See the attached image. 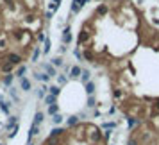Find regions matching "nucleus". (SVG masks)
<instances>
[{
  "label": "nucleus",
  "instance_id": "1",
  "mask_svg": "<svg viewBox=\"0 0 159 145\" xmlns=\"http://www.w3.org/2000/svg\"><path fill=\"white\" fill-rule=\"evenodd\" d=\"M22 61H23V56L18 54V52H9V54L4 57V63H11V65H15V67H20Z\"/></svg>",
  "mask_w": 159,
  "mask_h": 145
},
{
  "label": "nucleus",
  "instance_id": "2",
  "mask_svg": "<svg viewBox=\"0 0 159 145\" xmlns=\"http://www.w3.org/2000/svg\"><path fill=\"white\" fill-rule=\"evenodd\" d=\"M89 41V32L88 31H81V32H79V39H77V45H79V47H82V45L84 43H88Z\"/></svg>",
  "mask_w": 159,
  "mask_h": 145
},
{
  "label": "nucleus",
  "instance_id": "3",
  "mask_svg": "<svg viewBox=\"0 0 159 145\" xmlns=\"http://www.w3.org/2000/svg\"><path fill=\"white\" fill-rule=\"evenodd\" d=\"M41 68L45 70V74H48L50 77H56V75H59L57 72H56V67H52V65H48V63H43V65H41Z\"/></svg>",
  "mask_w": 159,
  "mask_h": 145
},
{
  "label": "nucleus",
  "instance_id": "4",
  "mask_svg": "<svg viewBox=\"0 0 159 145\" xmlns=\"http://www.w3.org/2000/svg\"><path fill=\"white\" fill-rule=\"evenodd\" d=\"M15 65H11V63H2V65H0V72H4V74L5 75H7V74H13V72H15Z\"/></svg>",
  "mask_w": 159,
  "mask_h": 145
},
{
  "label": "nucleus",
  "instance_id": "5",
  "mask_svg": "<svg viewBox=\"0 0 159 145\" xmlns=\"http://www.w3.org/2000/svg\"><path fill=\"white\" fill-rule=\"evenodd\" d=\"M68 43H72V29L66 27L63 31V45H68Z\"/></svg>",
  "mask_w": 159,
  "mask_h": 145
},
{
  "label": "nucleus",
  "instance_id": "6",
  "mask_svg": "<svg viewBox=\"0 0 159 145\" xmlns=\"http://www.w3.org/2000/svg\"><path fill=\"white\" fill-rule=\"evenodd\" d=\"M82 59H86V61H89V63H95V54L91 52L89 49H84L82 52Z\"/></svg>",
  "mask_w": 159,
  "mask_h": 145
},
{
  "label": "nucleus",
  "instance_id": "7",
  "mask_svg": "<svg viewBox=\"0 0 159 145\" xmlns=\"http://www.w3.org/2000/svg\"><path fill=\"white\" fill-rule=\"evenodd\" d=\"M20 88H22L23 91H30L32 90V84H30V81H29V79H20Z\"/></svg>",
  "mask_w": 159,
  "mask_h": 145
},
{
  "label": "nucleus",
  "instance_id": "8",
  "mask_svg": "<svg viewBox=\"0 0 159 145\" xmlns=\"http://www.w3.org/2000/svg\"><path fill=\"white\" fill-rule=\"evenodd\" d=\"M81 74H82V68H81V67H77V65H75V67H72V68H70V77H72V79H77V77H81Z\"/></svg>",
  "mask_w": 159,
  "mask_h": 145
},
{
  "label": "nucleus",
  "instance_id": "9",
  "mask_svg": "<svg viewBox=\"0 0 159 145\" xmlns=\"http://www.w3.org/2000/svg\"><path fill=\"white\" fill-rule=\"evenodd\" d=\"M64 134H66V131L61 129V127H56V129L50 131V136H52V138H63Z\"/></svg>",
  "mask_w": 159,
  "mask_h": 145
},
{
  "label": "nucleus",
  "instance_id": "10",
  "mask_svg": "<svg viewBox=\"0 0 159 145\" xmlns=\"http://www.w3.org/2000/svg\"><path fill=\"white\" fill-rule=\"evenodd\" d=\"M81 7H82V5H81V0H72V5H70V11H72V13H74V15H77V13H79V11H81Z\"/></svg>",
  "mask_w": 159,
  "mask_h": 145
},
{
  "label": "nucleus",
  "instance_id": "11",
  "mask_svg": "<svg viewBox=\"0 0 159 145\" xmlns=\"http://www.w3.org/2000/svg\"><path fill=\"white\" fill-rule=\"evenodd\" d=\"M34 79H38V81H41V82H48L50 81V75L48 74H43V72H36Z\"/></svg>",
  "mask_w": 159,
  "mask_h": 145
},
{
  "label": "nucleus",
  "instance_id": "12",
  "mask_svg": "<svg viewBox=\"0 0 159 145\" xmlns=\"http://www.w3.org/2000/svg\"><path fill=\"white\" fill-rule=\"evenodd\" d=\"M138 124H140V120H138L136 116H127V126H129V129H131V131L134 129V127L138 126Z\"/></svg>",
  "mask_w": 159,
  "mask_h": 145
},
{
  "label": "nucleus",
  "instance_id": "13",
  "mask_svg": "<svg viewBox=\"0 0 159 145\" xmlns=\"http://www.w3.org/2000/svg\"><path fill=\"white\" fill-rule=\"evenodd\" d=\"M84 90H86V93H88V95H93L95 93V82H86L84 84Z\"/></svg>",
  "mask_w": 159,
  "mask_h": 145
},
{
  "label": "nucleus",
  "instance_id": "14",
  "mask_svg": "<svg viewBox=\"0 0 159 145\" xmlns=\"http://www.w3.org/2000/svg\"><path fill=\"white\" fill-rule=\"evenodd\" d=\"M32 124H34V126H41V124H43V113H41V111H36L34 122H32Z\"/></svg>",
  "mask_w": 159,
  "mask_h": 145
},
{
  "label": "nucleus",
  "instance_id": "15",
  "mask_svg": "<svg viewBox=\"0 0 159 145\" xmlns=\"http://www.w3.org/2000/svg\"><path fill=\"white\" fill-rule=\"evenodd\" d=\"M113 97H115L116 100H122V98L125 97V93H123V90H120V88H115V90H113Z\"/></svg>",
  "mask_w": 159,
  "mask_h": 145
},
{
  "label": "nucleus",
  "instance_id": "16",
  "mask_svg": "<svg viewBox=\"0 0 159 145\" xmlns=\"http://www.w3.org/2000/svg\"><path fill=\"white\" fill-rule=\"evenodd\" d=\"M66 124H68V127H75L77 124H79V116L77 115H72L68 120H66Z\"/></svg>",
  "mask_w": 159,
  "mask_h": 145
},
{
  "label": "nucleus",
  "instance_id": "17",
  "mask_svg": "<svg viewBox=\"0 0 159 145\" xmlns=\"http://www.w3.org/2000/svg\"><path fill=\"white\" fill-rule=\"evenodd\" d=\"M50 65H52V67H64V65H63V57H52L50 59Z\"/></svg>",
  "mask_w": 159,
  "mask_h": 145
},
{
  "label": "nucleus",
  "instance_id": "18",
  "mask_svg": "<svg viewBox=\"0 0 159 145\" xmlns=\"http://www.w3.org/2000/svg\"><path fill=\"white\" fill-rule=\"evenodd\" d=\"M97 15L98 16H105V15H107V5L100 4V5H98V9H97Z\"/></svg>",
  "mask_w": 159,
  "mask_h": 145
},
{
  "label": "nucleus",
  "instance_id": "19",
  "mask_svg": "<svg viewBox=\"0 0 159 145\" xmlns=\"http://www.w3.org/2000/svg\"><path fill=\"white\" fill-rule=\"evenodd\" d=\"M13 79H15V74H7V75L2 79V82L5 84V86H11V84H13Z\"/></svg>",
  "mask_w": 159,
  "mask_h": 145
},
{
  "label": "nucleus",
  "instance_id": "20",
  "mask_svg": "<svg viewBox=\"0 0 159 145\" xmlns=\"http://www.w3.org/2000/svg\"><path fill=\"white\" fill-rule=\"evenodd\" d=\"M89 77H91V74H89V70H82V74H81V81L86 84V82H89Z\"/></svg>",
  "mask_w": 159,
  "mask_h": 145
},
{
  "label": "nucleus",
  "instance_id": "21",
  "mask_svg": "<svg viewBox=\"0 0 159 145\" xmlns=\"http://www.w3.org/2000/svg\"><path fill=\"white\" fill-rule=\"evenodd\" d=\"M39 56H41V49H39V47H34V50H32V61H38V59H39Z\"/></svg>",
  "mask_w": 159,
  "mask_h": 145
},
{
  "label": "nucleus",
  "instance_id": "22",
  "mask_svg": "<svg viewBox=\"0 0 159 145\" xmlns=\"http://www.w3.org/2000/svg\"><path fill=\"white\" fill-rule=\"evenodd\" d=\"M48 91H50V95H54V97H57L59 93H61V88H59V86H56V84H52V86L48 88Z\"/></svg>",
  "mask_w": 159,
  "mask_h": 145
},
{
  "label": "nucleus",
  "instance_id": "23",
  "mask_svg": "<svg viewBox=\"0 0 159 145\" xmlns=\"http://www.w3.org/2000/svg\"><path fill=\"white\" fill-rule=\"evenodd\" d=\"M57 113H59V106H57V104H50V106H48V115L54 116Z\"/></svg>",
  "mask_w": 159,
  "mask_h": 145
},
{
  "label": "nucleus",
  "instance_id": "24",
  "mask_svg": "<svg viewBox=\"0 0 159 145\" xmlns=\"http://www.w3.org/2000/svg\"><path fill=\"white\" fill-rule=\"evenodd\" d=\"M27 72V67H18V70H16V74H15V77H20V79H23V74Z\"/></svg>",
  "mask_w": 159,
  "mask_h": 145
},
{
  "label": "nucleus",
  "instance_id": "25",
  "mask_svg": "<svg viewBox=\"0 0 159 145\" xmlns=\"http://www.w3.org/2000/svg\"><path fill=\"white\" fill-rule=\"evenodd\" d=\"M59 5H61V0H52L48 7H50V11H52V13H54V11H57V9H59Z\"/></svg>",
  "mask_w": 159,
  "mask_h": 145
},
{
  "label": "nucleus",
  "instance_id": "26",
  "mask_svg": "<svg viewBox=\"0 0 159 145\" xmlns=\"http://www.w3.org/2000/svg\"><path fill=\"white\" fill-rule=\"evenodd\" d=\"M7 45H9L7 38H5V36H0V50H5V49H7Z\"/></svg>",
  "mask_w": 159,
  "mask_h": 145
},
{
  "label": "nucleus",
  "instance_id": "27",
  "mask_svg": "<svg viewBox=\"0 0 159 145\" xmlns=\"http://www.w3.org/2000/svg\"><path fill=\"white\" fill-rule=\"evenodd\" d=\"M16 124H18V116H11V118H9V122H7V129L11 131L13 127L16 126Z\"/></svg>",
  "mask_w": 159,
  "mask_h": 145
},
{
  "label": "nucleus",
  "instance_id": "28",
  "mask_svg": "<svg viewBox=\"0 0 159 145\" xmlns=\"http://www.w3.org/2000/svg\"><path fill=\"white\" fill-rule=\"evenodd\" d=\"M86 106L91 108V109L97 106V100H95V97H93V95H89V97H88V102H86Z\"/></svg>",
  "mask_w": 159,
  "mask_h": 145
},
{
  "label": "nucleus",
  "instance_id": "29",
  "mask_svg": "<svg viewBox=\"0 0 159 145\" xmlns=\"http://www.w3.org/2000/svg\"><path fill=\"white\" fill-rule=\"evenodd\" d=\"M47 90H48V86H45V84H43V86L39 88V91H38V97L39 98H45V97H47Z\"/></svg>",
  "mask_w": 159,
  "mask_h": 145
},
{
  "label": "nucleus",
  "instance_id": "30",
  "mask_svg": "<svg viewBox=\"0 0 159 145\" xmlns=\"http://www.w3.org/2000/svg\"><path fill=\"white\" fill-rule=\"evenodd\" d=\"M127 145H141V143H140V140H138V136H129Z\"/></svg>",
  "mask_w": 159,
  "mask_h": 145
},
{
  "label": "nucleus",
  "instance_id": "31",
  "mask_svg": "<svg viewBox=\"0 0 159 145\" xmlns=\"http://www.w3.org/2000/svg\"><path fill=\"white\" fill-rule=\"evenodd\" d=\"M102 127H104L105 131H111V129H115V127H116V122H105Z\"/></svg>",
  "mask_w": 159,
  "mask_h": 145
},
{
  "label": "nucleus",
  "instance_id": "32",
  "mask_svg": "<svg viewBox=\"0 0 159 145\" xmlns=\"http://www.w3.org/2000/svg\"><path fill=\"white\" fill-rule=\"evenodd\" d=\"M0 109H2L5 115H9V102H0Z\"/></svg>",
  "mask_w": 159,
  "mask_h": 145
},
{
  "label": "nucleus",
  "instance_id": "33",
  "mask_svg": "<svg viewBox=\"0 0 159 145\" xmlns=\"http://www.w3.org/2000/svg\"><path fill=\"white\" fill-rule=\"evenodd\" d=\"M66 81H68V77H66L64 74H59V75H57V82H59V84H66Z\"/></svg>",
  "mask_w": 159,
  "mask_h": 145
},
{
  "label": "nucleus",
  "instance_id": "34",
  "mask_svg": "<svg viewBox=\"0 0 159 145\" xmlns=\"http://www.w3.org/2000/svg\"><path fill=\"white\" fill-rule=\"evenodd\" d=\"M45 102H47L48 106H50V104H56V97L54 95H47V97H45Z\"/></svg>",
  "mask_w": 159,
  "mask_h": 145
},
{
  "label": "nucleus",
  "instance_id": "35",
  "mask_svg": "<svg viewBox=\"0 0 159 145\" xmlns=\"http://www.w3.org/2000/svg\"><path fill=\"white\" fill-rule=\"evenodd\" d=\"M50 52V39L47 38V41H45V47H43V54H48Z\"/></svg>",
  "mask_w": 159,
  "mask_h": 145
},
{
  "label": "nucleus",
  "instance_id": "36",
  "mask_svg": "<svg viewBox=\"0 0 159 145\" xmlns=\"http://www.w3.org/2000/svg\"><path fill=\"white\" fill-rule=\"evenodd\" d=\"M52 122H54V124H61V122H63V116L57 113V115H54V116H52Z\"/></svg>",
  "mask_w": 159,
  "mask_h": 145
},
{
  "label": "nucleus",
  "instance_id": "37",
  "mask_svg": "<svg viewBox=\"0 0 159 145\" xmlns=\"http://www.w3.org/2000/svg\"><path fill=\"white\" fill-rule=\"evenodd\" d=\"M9 95H11L13 98H15V100H16V102L20 100V98H18V93H16V90H15V88H9Z\"/></svg>",
  "mask_w": 159,
  "mask_h": 145
},
{
  "label": "nucleus",
  "instance_id": "38",
  "mask_svg": "<svg viewBox=\"0 0 159 145\" xmlns=\"http://www.w3.org/2000/svg\"><path fill=\"white\" fill-rule=\"evenodd\" d=\"M38 41H43L45 43V41H47V36H45L43 32H39V34H38Z\"/></svg>",
  "mask_w": 159,
  "mask_h": 145
},
{
  "label": "nucleus",
  "instance_id": "39",
  "mask_svg": "<svg viewBox=\"0 0 159 145\" xmlns=\"http://www.w3.org/2000/svg\"><path fill=\"white\" fill-rule=\"evenodd\" d=\"M109 138H111V131H104V140H105V142H107V140H109Z\"/></svg>",
  "mask_w": 159,
  "mask_h": 145
},
{
  "label": "nucleus",
  "instance_id": "40",
  "mask_svg": "<svg viewBox=\"0 0 159 145\" xmlns=\"http://www.w3.org/2000/svg\"><path fill=\"white\" fill-rule=\"evenodd\" d=\"M116 113V106H111V109H109V115H115Z\"/></svg>",
  "mask_w": 159,
  "mask_h": 145
},
{
  "label": "nucleus",
  "instance_id": "41",
  "mask_svg": "<svg viewBox=\"0 0 159 145\" xmlns=\"http://www.w3.org/2000/svg\"><path fill=\"white\" fill-rule=\"evenodd\" d=\"M154 109H156V111H159V98H157V100L154 102Z\"/></svg>",
  "mask_w": 159,
  "mask_h": 145
},
{
  "label": "nucleus",
  "instance_id": "42",
  "mask_svg": "<svg viewBox=\"0 0 159 145\" xmlns=\"http://www.w3.org/2000/svg\"><path fill=\"white\" fill-rule=\"evenodd\" d=\"M52 16H54V13H52V11H48V13H47V20H50Z\"/></svg>",
  "mask_w": 159,
  "mask_h": 145
},
{
  "label": "nucleus",
  "instance_id": "43",
  "mask_svg": "<svg viewBox=\"0 0 159 145\" xmlns=\"http://www.w3.org/2000/svg\"><path fill=\"white\" fill-rule=\"evenodd\" d=\"M88 2H89V0H81V5H82V7H84V5L88 4Z\"/></svg>",
  "mask_w": 159,
  "mask_h": 145
},
{
  "label": "nucleus",
  "instance_id": "44",
  "mask_svg": "<svg viewBox=\"0 0 159 145\" xmlns=\"http://www.w3.org/2000/svg\"><path fill=\"white\" fill-rule=\"evenodd\" d=\"M4 2L7 4V5H13V0H4Z\"/></svg>",
  "mask_w": 159,
  "mask_h": 145
},
{
  "label": "nucleus",
  "instance_id": "45",
  "mask_svg": "<svg viewBox=\"0 0 159 145\" xmlns=\"http://www.w3.org/2000/svg\"><path fill=\"white\" fill-rule=\"evenodd\" d=\"M0 23H2V16H0Z\"/></svg>",
  "mask_w": 159,
  "mask_h": 145
}]
</instances>
